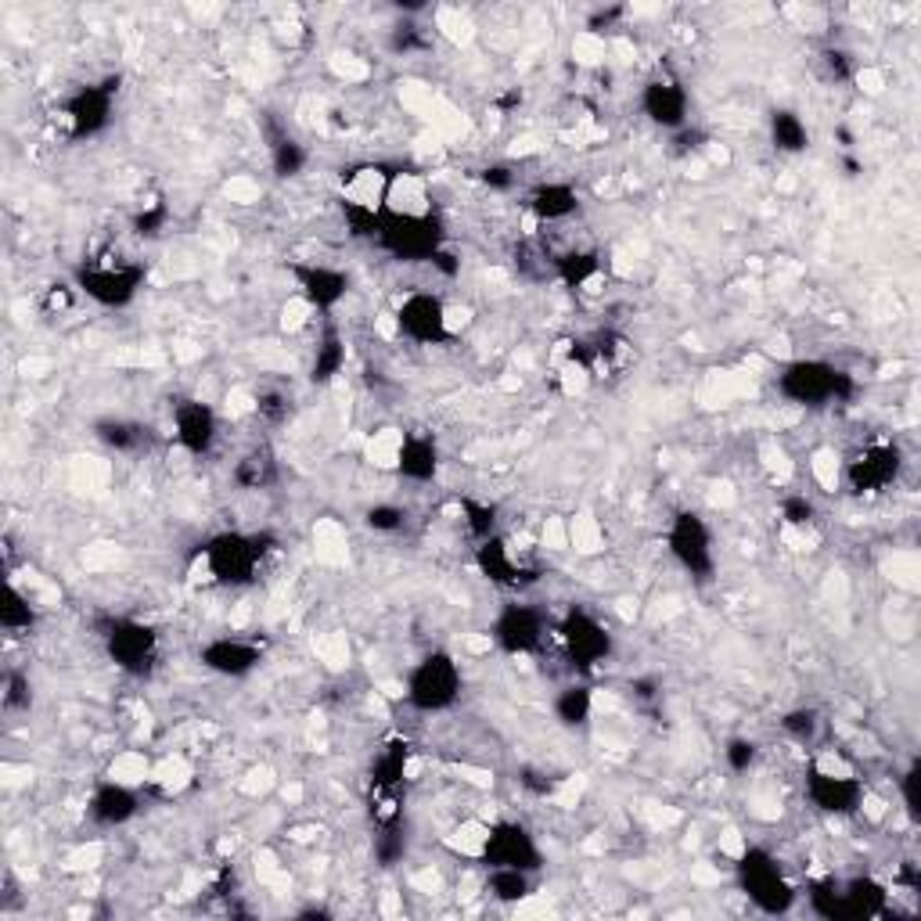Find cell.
Listing matches in <instances>:
<instances>
[{
	"label": "cell",
	"instance_id": "52a82bcc",
	"mask_svg": "<svg viewBox=\"0 0 921 921\" xmlns=\"http://www.w3.org/2000/svg\"><path fill=\"white\" fill-rule=\"evenodd\" d=\"M371 245H379L385 256H393L400 263H432V256L447 245V227L440 221V213L393 216L382 209V221Z\"/></svg>",
	"mask_w": 921,
	"mask_h": 921
},
{
	"label": "cell",
	"instance_id": "7c38bea8",
	"mask_svg": "<svg viewBox=\"0 0 921 921\" xmlns=\"http://www.w3.org/2000/svg\"><path fill=\"white\" fill-rule=\"evenodd\" d=\"M116 94H119V76H108L101 84H87L76 94H69L61 105V123L72 140H90L112 127L116 116Z\"/></svg>",
	"mask_w": 921,
	"mask_h": 921
},
{
	"label": "cell",
	"instance_id": "6f0895ef",
	"mask_svg": "<svg viewBox=\"0 0 921 921\" xmlns=\"http://www.w3.org/2000/svg\"><path fill=\"white\" fill-rule=\"evenodd\" d=\"M472 306H458V303H450L447 306V332H450V339H458L461 332L468 324H472Z\"/></svg>",
	"mask_w": 921,
	"mask_h": 921
},
{
	"label": "cell",
	"instance_id": "7dc6e473",
	"mask_svg": "<svg viewBox=\"0 0 921 921\" xmlns=\"http://www.w3.org/2000/svg\"><path fill=\"white\" fill-rule=\"evenodd\" d=\"M572 58L580 61V66H601L608 58V40L598 29H584V33L572 37Z\"/></svg>",
	"mask_w": 921,
	"mask_h": 921
},
{
	"label": "cell",
	"instance_id": "db71d44e",
	"mask_svg": "<svg viewBox=\"0 0 921 921\" xmlns=\"http://www.w3.org/2000/svg\"><path fill=\"white\" fill-rule=\"evenodd\" d=\"M256 414L267 418V421L288 418V396L277 393V389H259V393H256Z\"/></svg>",
	"mask_w": 921,
	"mask_h": 921
},
{
	"label": "cell",
	"instance_id": "8d00e7d4",
	"mask_svg": "<svg viewBox=\"0 0 921 921\" xmlns=\"http://www.w3.org/2000/svg\"><path fill=\"white\" fill-rule=\"evenodd\" d=\"M306 166H310V151L295 137H281V140H274V145H271V169H274V177L292 180V177H300Z\"/></svg>",
	"mask_w": 921,
	"mask_h": 921
},
{
	"label": "cell",
	"instance_id": "d6986e66",
	"mask_svg": "<svg viewBox=\"0 0 921 921\" xmlns=\"http://www.w3.org/2000/svg\"><path fill=\"white\" fill-rule=\"evenodd\" d=\"M169 425H174V440L195 458H206L216 447V440H221V414H216V408H209L206 400L174 403Z\"/></svg>",
	"mask_w": 921,
	"mask_h": 921
},
{
	"label": "cell",
	"instance_id": "9a60e30c",
	"mask_svg": "<svg viewBox=\"0 0 921 921\" xmlns=\"http://www.w3.org/2000/svg\"><path fill=\"white\" fill-rule=\"evenodd\" d=\"M482 864L487 868H522L537 871L543 868V850L537 835L526 829L522 821H493L487 850H482Z\"/></svg>",
	"mask_w": 921,
	"mask_h": 921
},
{
	"label": "cell",
	"instance_id": "f5cc1de1",
	"mask_svg": "<svg viewBox=\"0 0 921 921\" xmlns=\"http://www.w3.org/2000/svg\"><path fill=\"white\" fill-rule=\"evenodd\" d=\"M166 216H169L166 206H145L134 216V234H140V238H155V234H163Z\"/></svg>",
	"mask_w": 921,
	"mask_h": 921
},
{
	"label": "cell",
	"instance_id": "ac0fdd59",
	"mask_svg": "<svg viewBox=\"0 0 921 921\" xmlns=\"http://www.w3.org/2000/svg\"><path fill=\"white\" fill-rule=\"evenodd\" d=\"M641 112L651 127L677 134L692 119V94L674 76H651L641 87Z\"/></svg>",
	"mask_w": 921,
	"mask_h": 921
},
{
	"label": "cell",
	"instance_id": "f546056e",
	"mask_svg": "<svg viewBox=\"0 0 921 921\" xmlns=\"http://www.w3.org/2000/svg\"><path fill=\"white\" fill-rule=\"evenodd\" d=\"M810 127L795 108H774L771 112V145L782 155H803L810 148Z\"/></svg>",
	"mask_w": 921,
	"mask_h": 921
},
{
	"label": "cell",
	"instance_id": "91938a15",
	"mask_svg": "<svg viewBox=\"0 0 921 921\" xmlns=\"http://www.w3.org/2000/svg\"><path fill=\"white\" fill-rule=\"evenodd\" d=\"M482 180H487V187H497V192H508V187H515L511 166H487L482 169Z\"/></svg>",
	"mask_w": 921,
	"mask_h": 921
},
{
	"label": "cell",
	"instance_id": "83f0119b",
	"mask_svg": "<svg viewBox=\"0 0 921 921\" xmlns=\"http://www.w3.org/2000/svg\"><path fill=\"white\" fill-rule=\"evenodd\" d=\"M601 271L605 263L598 256V248H569V253H561L555 259V274L561 285L569 288H590L601 277Z\"/></svg>",
	"mask_w": 921,
	"mask_h": 921
},
{
	"label": "cell",
	"instance_id": "ba28073f",
	"mask_svg": "<svg viewBox=\"0 0 921 921\" xmlns=\"http://www.w3.org/2000/svg\"><path fill=\"white\" fill-rule=\"evenodd\" d=\"M105 637V655L119 674L134 680H145L159 669L163 659V637L145 619H112Z\"/></svg>",
	"mask_w": 921,
	"mask_h": 921
},
{
	"label": "cell",
	"instance_id": "484cf974",
	"mask_svg": "<svg viewBox=\"0 0 921 921\" xmlns=\"http://www.w3.org/2000/svg\"><path fill=\"white\" fill-rule=\"evenodd\" d=\"M346 361H350V350H346V339H342L339 327L327 321L317 335V346H314V361H310V382L314 385H327L335 382L342 371H346Z\"/></svg>",
	"mask_w": 921,
	"mask_h": 921
},
{
	"label": "cell",
	"instance_id": "11a10c76",
	"mask_svg": "<svg viewBox=\"0 0 921 921\" xmlns=\"http://www.w3.org/2000/svg\"><path fill=\"white\" fill-rule=\"evenodd\" d=\"M76 303V288L69 285H47L43 295H40V310L43 314H66Z\"/></svg>",
	"mask_w": 921,
	"mask_h": 921
},
{
	"label": "cell",
	"instance_id": "681fc988",
	"mask_svg": "<svg viewBox=\"0 0 921 921\" xmlns=\"http://www.w3.org/2000/svg\"><path fill=\"white\" fill-rule=\"evenodd\" d=\"M810 472H814L821 490H835L842 482V461H839L835 450H814V458H810Z\"/></svg>",
	"mask_w": 921,
	"mask_h": 921
},
{
	"label": "cell",
	"instance_id": "7402d4cb",
	"mask_svg": "<svg viewBox=\"0 0 921 921\" xmlns=\"http://www.w3.org/2000/svg\"><path fill=\"white\" fill-rule=\"evenodd\" d=\"M476 569L487 576L493 587H504V590H522L526 576H529V569L522 566V558L515 555V548L501 533L476 543Z\"/></svg>",
	"mask_w": 921,
	"mask_h": 921
},
{
	"label": "cell",
	"instance_id": "b9f144b4",
	"mask_svg": "<svg viewBox=\"0 0 921 921\" xmlns=\"http://www.w3.org/2000/svg\"><path fill=\"white\" fill-rule=\"evenodd\" d=\"M821 713L810 709V706H800V709H788L782 716V731L800 745H814L817 742V731H821Z\"/></svg>",
	"mask_w": 921,
	"mask_h": 921
},
{
	"label": "cell",
	"instance_id": "8fae6325",
	"mask_svg": "<svg viewBox=\"0 0 921 921\" xmlns=\"http://www.w3.org/2000/svg\"><path fill=\"white\" fill-rule=\"evenodd\" d=\"M447 306L450 303L440 292H408L389 314L393 317V335L408 339L411 346H443V342H450Z\"/></svg>",
	"mask_w": 921,
	"mask_h": 921
},
{
	"label": "cell",
	"instance_id": "3957f363",
	"mask_svg": "<svg viewBox=\"0 0 921 921\" xmlns=\"http://www.w3.org/2000/svg\"><path fill=\"white\" fill-rule=\"evenodd\" d=\"M868 785L861 782L846 760L839 753H821L806 763L803 774V795L806 803L824 817H856L861 814Z\"/></svg>",
	"mask_w": 921,
	"mask_h": 921
},
{
	"label": "cell",
	"instance_id": "7bdbcfd3",
	"mask_svg": "<svg viewBox=\"0 0 921 921\" xmlns=\"http://www.w3.org/2000/svg\"><path fill=\"white\" fill-rule=\"evenodd\" d=\"M314 317H317V310L310 306L303 295H292V300L281 306V314H277V327L285 335H300V332H306L310 324H314Z\"/></svg>",
	"mask_w": 921,
	"mask_h": 921
},
{
	"label": "cell",
	"instance_id": "5b68a950",
	"mask_svg": "<svg viewBox=\"0 0 921 921\" xmlns=\"http://www.w3.org/2000/svg\"><path fill=\"white\" fill-rule=\"evenodd\" d=\"M76 292L101 310H127L148 281V267L119 256H98L76 267Z\"/></svg>",
	"mask_w": 921,
	"mask_h": 921
},
{
	"label": "cell",
	"instance_id": "816d5d0a",
	"mask_svg": "<svg viewBox=\"0 0 921 921\" xmlns=\"http://www.w3.org/2000/svg\"><path fill=\"white\" fill-rule=\"evenodd\" d=\"M724 760H727V767L735 771V774H748L756 767V760H760V748L753 738H731L727 748H724Z\"/></svg>",
	"mask_w": 921,
	"mask_h": 921
},
{
	"label": "cell",
	"instance_id": "d4e9b609",
	"mask_svg": "<svg viewBox=\"0 0 921 921\" xmlns=\"http://www.w3.org/2000/svg\"><path fill=\"white\" fill-rule=\"evenodd\" d=\"M889 903V889L868 875H856L846 882H835V908H839V921L842 918H875L885 911Z\"/></svg>",
	"mask_w": 921,
	"mask_h": 921
},
{
	"label": "cell",
	"instance_id": "f6af8a7d",
	"mask_svg": "<svg viewBox=\"0 0 921 921\" xmlns=\"http://www.w3.org/2000/svg\"><path fill=\"white\" fill-rule=\"evenodd\" d=\"M821 69H824V80L829 84H850V80H856V72H861L853 55L842 51V47H829V51H821Z\"/></svg>",
	"mask_w": 921,
	"mask_h": 921
},
{
	"label": "cell",
	"instance_id": "9c48e42d",
	"mask_svg": "<svg viewBox=\"0 0 921 921\" xmlns=\"http://www.w3.org/2000/svg\"><path fill=\"white\" fill-rule=\"evenodd\" d=\"M555 634H558L561 648H566V655L572 659V666L584 669V674L587 669H598L601 663H608V655H613V648H616L613 630H608L605 623L584 605L566 608V616L558 619Z\"/></svg>",
	"mask_w": 921,
	"mask_h": 921
},
{
	"label": "cell",
	"instance_id": "d590c367",
	"mask_svg": "<svg viewBox=\"0 0 921 921\" xmlns=\"http://www.w3.org/2000/svg\"><path fill=\"white\" fill-rule=\"evenodd\" d=\"M151 767L155 763L148 760V753H140V748H119L108 763L105 777H112V782H123V785H134V788H145L148 777H151Z\"/></svg>",
	"mask_w": 921,
	"mask_h": 921
},
{
	"label": "cell",
	"instance_id": "9f6ffc18",
	"mask_svg": "<svg viewBox=\"0 0 921 921\" xmlns=\"http://www.w3.org/2000/svg\"><path fill=\"white\" fill-rule=\"evenodd\" d=\"M101 864V842H90V846H80L66 856V871H94Z\"/></svg>",
	"mask_w": 921,
	"mask_h": 921
},
{
	"label": "cell",
	"instance_id": "2e32d148",
	"mask_svg": "<svg viewBox=\"0 0 921 921\" xmlns=\"http://www.w3.org/2000/svg\"><path fill=\"white\" fill-rule=\"evenodd\" d=\"M288 274L295 281V295H303L317 310V317H332L350 295V274L342 267H332V263H292Z\"/></svg>",
	"mask_w": 921,
	"mask_h": 921
},
{
	"label": "cell",
	"instance_id": "44dd1931",
	"mask_svg": "<svg viewBox=\"0 0 921 921\" xmlns=\"http://www.w3.org/2000/svg\"><path fill=\"white\" fill-rule=\"evenodd\" d=\"M443 472L440 443L429 432H403V447L396 458V476L411 487H429Z\"/></svg>",
	"mask_w": 921,
	"mask_h": 921
},
{
	"label": "cell",
	"instance_id": "603a6c76",
	"mask_svg": "<svg viewBox=\"0 0 921 921\" xmlns=\"http://www.w3.org/2000/svg\"><path fill=\"white\" fill-rule=\"evenodd\" d=\"M385 213H393V216H432L435 213V202H432L429 177L425 174H414V169H400V174H389Z\"/></svg>",
	"mask_w": 921,
	"mask_h": 921
},
{
	"label": "cell",
	"instance_id": "680465c9",
	"mask_svg": "<svg viewBox=\"0 0 921 921\" xmlns=\"http://www.w3.org/2000/svg\"><path fill=\"white\" fill-rule=\"evenodd\" d=\"M440 26H443V33L454 37V40H468V37H472V22H468L464 14H450V11H443V14H440Z\"/></svg>",
	"mask_w": 921,
	"mask_h": 921
},
{
	"label": "cell",
	"instance_id": "7a4b0ae2",
	"mask_svg": "<svg viewBox=\"0 0 921 921\" xmlns=\"http://www.w3.org/2000/svg\"><path fill=\"white\" fill-rule=\"evenodd\" d=\"M777 396L795 408H829V403H850L856 396V382L850 371L835 368L821 356H800L777 371Z\"/></svg>",
	"mask_w": 921,
	"mask_h": 921
},
{
	"label": "cell",
	"instance_id": "60d3db41",
	"mask_svg": "<svg viewBox=\"0 0 921 921\" xmlns=\"http://www.w3.org/2000/svg\"><path fill=\"white\" fill-rule=\"evenodd\" d=\"M0 706H4V713H29L33 709V680H29L26 669H8L4 674Z\"/></svg>",
	"mask_w": 921,
	"mask_h": 921
},
{
	"label": "cell",
	"instance_id": "f1b7e54d",
	"mask_svg": "<svg viewBox=\"0 0 921 921\" xmlns=\"http://www.w3.org/2000/svg\"><path fill=\"white\" fill-rule=\"evenodd\" d=\"M94 440L108 450H116V454H134V450L148 443V432L140 421H130V418H101L94 421Z\"/></svg>",
	"mask_w": 921,
	"mask_h": 921
},
{
	"label": "cell",
	"instance_id": "ffe728a7",
	"mask_svg": "<svg viewBox=\"0 0 921 921\" xmlns=\"http://www.w3.org/2000/svg\"><path fill=\"white\" fill-rule=\"evenodd\" d=\"M137 810H140V788L112 782V777L94 785L87 800V817L90 824H98V829H123V824H130L137 817Z\"/></svg>",
	"mask_w": 921,
	"mask_h": 921
},
{
	"label": "cell",
	"instance_id": "4dcf8cb0",
	"mask_svg": "<svg viewBox=\"0 0 921 921\" xmlns=\"http://www.w3.org/2000/svg\"><path fill=\"white\" fill-rule=\"evenodd\" d=\"M551 709L561 727H584L590 716H595V692H590L587 684H569V688H561L555 695Z\"/></svg>",
	"mask_w": 921,
	"mask_h": 921
},
{
	"label": "cell",
	"instance_id": "ee69618b",
	"mask_svg": "<svg viewBox=\"0 0 921 921\" xmlns=\"http://www.w3.org/2000/svg\"><path fill=\"white\" fill-rule=\"evenodd\" d=\"M566 540L572 543L576 551H584V555L601 551V529H598L595 519H590V515H576V519H569Z\"/></svg>",
	"mask_w": 921,
	"mask_h": 921
},
{
	"label": "cell",
	"instance_id": "8992f818",
	"mask_svg": "<svg viewBox=\"0 0 921 921\" xmlns=\"http://www.w3.org/2000/svg\"><path fill=\"white\" fill-rule=\"evenodd\" d=\"M735 875L745 900L753 903L760 914H771V918L788 914L795 908V900H800V889L792 885V879L767 850L745 846V853L735 861Z\"/></svg>",
	"mask_w": 921,
	"mask_h": 921
},
{
	"label": "cell",
	"instance_id": "836d02e7",
	"mask_svg": "<svg viewBox=\"0 0 921 921\" xmlns=\"http://www.w3.org/2000/svg\"><path fill=\"white\" fill-rule=\"evenodd\" d=\"M274 479H277V461L271 450L256 447L234 464V482H238L242 490H267Z\"/></svg>",
	"mask_w": 921,
	"mask_h": 921
},
{
	"label": "cell",
	"instance_id": "f35d334b",
	"mask_svg": "<svg viewBox=\"0 0 921 921\" xmlns=\"http://www.w3.org/2000/svg\"><path fill=\"white\" fill-rule=\"evenodd\" d=\"M403 853H408V832H403L400 817L382 821L379 835H374V861L382 868H396L403 861Z\"/></svg>",
	"mask_w": 921,
	"mask_h": 921
},
{
	"label": "cell",
	"instance_id": "cb8c5ba5",
	"mask_svg": "<svg viewBox=\"0 0 921 921\" xmlns=\"http://www.w3.org/2000/svg\"><path fill=\"white\" fill-rule=\"evenodd\" d=\"M526 206L537 224H566L580 213V192L569 180H540L526 195Z\"/></svg>",
	"mask_w": 921,
	"mask_h": 921
},
{
	"label": "cell",
	"instance_id": "30bf717a",
	"mask_svg": "<svg viewBox=\"0 0 921 921\" xmlns=\"http://www.w3.org/2000/svg\"><path fill=\"white\" fill-rule=\"evenodd\" d=\"M666 551L677 566L695 576V580H709L716 572V548H713V529L698 511H677L666 526Z\"/></svg>",
	"mask_w": 921,
	"mask_h": 921
},
{
	"label": "cell",
	"instance_id": "5bb4252c",
	"mask_svg": "<svg viewBox=\"0 0 921 921\" xmlns=\"http://www.w3.org/2000/svg\"><path fill=\"white\" fill-rule=\"evenodd\" d=\"M543 637H548V616L529 601H508L501 605V613L493 616L490 645L501 648L504 655L526 659V655L543 648Z\"/></svg>",
	"mask_w": 921,
	"mask_h": 921
},
{
	"label": "cell",
	"instance_id": "4316f807",
	"mask_svg": "<svg viewBox=\"0 0 921 921\" xmlns=\"http://www.w3.org/2000/svg\"><path fill=\"white\" fill-rule=\"evenodd\" d=\"M537 889V875L522 868H487V893L504 908H519Z\"/></svg>",
	"mask_w": 921,
	"mask_h": 921
},
{
	"label": "cell",
	"instance_id": "1f68e13d",
	"mask_svg": "<svg viewBox=\"0 0 921 921\" xmlns=\"http://www.w3.org/2000/svg\"><path fill=\"white\" fill-rule=\"evenodd\" d=\"M37 619H40V613H37L33 598H29L14 580H8L4 605H0V627L8 634H29L37 627Z\"/></svg>",
	"mask_w": 921,
	"mask_h": 921
},
{
	"label": "cell",
	"instance_id": "6da1fadb",
	"mask_svg": "<svg viewBox=\"0 0 921 921\" xmlns=\"http://www.w3.org/2000/svg\"><path fill=\"white\" fill-rule=\"evenodd\" d=\"M271 548L267 537L259 533H242V529H224L206 540V548L198 551V569H202V584H216V587H253L263 572V561H267Z\"/></svg>",
	"mask_w": 921,
	"mask_h": 921
},
{
	"label": "cell",
	"instance_id": "e575fe53",
	"mask_svg": "<svg viewBox=\"0 0 921 921\" xmlns=\"http://www.w3.org/2000/svg\"><path fill=\"white\" fill-rule=\"evenodd\" d=\"M490 839V824L482 817H464L454 832L447 835V850L464 856V861H479L482 864V850H487Z\"/></svg>",
	"mask_w": 921,
	"mask_h": 921
},
{
	"label": "cell",
	"instance_id": "c3c4849f",
	"mask_svg": "<svg viewBox=\"0 0 921 921\" xmlns=\"http://www.w3.org/2000/svg\"><path fill=\"white\" fill-rule=\"evenodd\" d=\"M817 519V508L806 493H788L782 497V522L792 529H810Z\"/></svg>",
	"mask_w": 921,
	"mask_h": 921
},
{
	"label": "cell",
	"instance_id": "bcb514c9",
	"mask_svg": "<svg viewBox=\"0 0 921 921\" xmlns=\"http://www.w3.org/2000/svg\"><path fill=\"white\" fill-rule=\"evenodd\" d=\"M364 522H368V529H374V533H400V529L408 526V511L393 501H382L364 511Z\"/></svg>",
	"mask_w": 921,
	"mask_h": 921
},
{
	"label": "cell",
	"instance_id": "d6a6232c",
	"mask_svg": "<svg viewBox=\"0 0 921 921\" xmlns=\"http://www.w3.org/2000/svg\"><path fill=\"white\" fill-rule=\"evenodd\" d=\"M195 782V771H192V763H187L184 756H166L159 760L151 767V777H148V785L163 795V800H174V795H180L184 788H192Z\"/></svg>",
	"mask_w": 921,
	"mask_h": 921
},
{
	"label": "cell",
	"instance_id": "f907efd6",
	"mask_svg": "<svg viewBox=\"0 0 921 921\" xmlns=\"http://www.w3.org/2000/svg\"><path fill=\"white\" fill-rule=\"evenodd\" d=\"M918 785H921V763L911 760V767L900 774V803H903V814H908L914 824L921 821V803H918Z\"/></svg>",
	"mask_w": 921,
	"mask_h": 921
},
{
	"label": "cell",
	"instance_id": "74e56055",
	"mask_svg": "<svg viewBox=\"0 0 921 921\" xmlns=\"http://www.w3.org/2000/svg\"><path fill=\"white\" fill-rule=\"evenodd\" d=\"M400 447H403V432L400 429H379V432L368 435L364 458H368V464L382 468V472H396Z\"/></svg>",
	"mask_w": 921,
	"mask_h": 921
},
{
	"label": "cell",
	"instance_id": "4fadbf2b",
	"mask_svg": "<svg viewBox=\"0 0 921 921\" xmlns=\"http://www.w3.org/2000/svg\"><path fill=\"white\" fill-rule=\"evenodd\" d=\"M900 472H903V450L893 440H871L856 450L850 461H842V482L861 497L889 490L900 479Z\"/></svg>",
	"mask_w": 921,
	"mask_h": 921
},
{
	"label": "cell",
	"instance_id": "277c9868",
	"mask_svg": "<svg viewBox=\"0 0 921 921\" xmlns=\"http://www.w3.org/2000/svg\"><path fill=\"white\" fill-rule=\"evenodd\" d=\"M464 692V669L450 651H429L408 669L400 698L408 702L414 713H447L458 706V698Z\"/></svg>",
	"mask_w": 921,
	"mask_h": 921
},
{
	"label": "cell",
	"instance_id": "ab89813d",
	"mask_svg": "<svg viewBox=\"0 0 921 921\" xmlns=\"http://www.w3.org/2000/svg\"><path fill=\"white\" fill-rule=\"evenodd\" d=\"M461 515H464V526H468V533H472V540H490L497 537V504L490 501H476V497H464L461 501Z\"/></svg>",
	"mask_w": 921,
	"mask_h": 921
},
{
	"label": "cell",
	"instance_id": "e0dca14e",
	"mask_svg": "<svg viewBox=\"0 0 921 921\" xmlns=\"http://www.w3.org/2000/svg\"><path fill=\"white\" fill-rule=\"evenodd\" d=\"M198 663H202V669H209L216 677L242 680L259 669L263 645H256L253 637H245V634H221V637H209V641L198 648Z\"/></svg>",
	"mask_w": 921,
	"mask_h": 921
}]
</instances>
